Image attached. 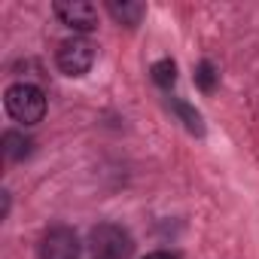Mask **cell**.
<instances>
[{
	"mask_svg": "<svg viewBox=\"0 0 259 259\" xmlns=\"http://www.w3.org/2000/svg\"><path fill=\"white\" fill-rule=\"evenodd\" d=\"M150 73H153L156 85H162V89H171V85L177 82V64H174L171 58H162V61H156Z\"/></svg>",
	"mask_w": 259,
	"mask_h": 259,
	"instance_id": "obj_8",
	"label": "cell"
},
{
	"mask_svg": "<svg viewBox=\"0 0 259 259\" xmlns=\"http://www.w3.org/2000/svg\"><path fill=\"white\" fill-rule=\"evenodd\" d=\"M79 235L70 226H52L40 238V259H79Z\"/></svg>",
	"mask_w": 259,
	"mask_h": 259,
	"instance_id": "obj_4",
	"label": "cell"
},
{
	"mask_svg": "<svg viewBox=\"0 0 259 259\" xmlns=\"http://www.w3.org/2000/svg\"><path fill=\"white\" fill-rule=\"evenodd\" d=\"M4 110L19 125H37L46 116V95L34 82H13L4 92Z\"/></svg>",
	"mask_w": 259,
	"mask_h": 259,
	"instance_id": "obj_1",
	"label": "cell"
},
{
	"mask_svg": "<svg viewBox=\"0 0 259 259\" xmlns=\"http://www.w3.org/2000/svg\"><path fill=\"white\" fill-rule=\"evenodd\" d=\"M144 259H180L177 253H168V250H156V253H147Z\"/></svg>",
	"mask_w": 259,
	"mask_h": 259,
	"instance_id": "obj_11",
	"label": "cell"
},
{
	"mask_svg": "<svg viewBox=\"0 0 259 259\" xmlns=\"http://www.w3.org/2000/svg\"><path fill=\"white\" fill-rule=\"evenodd\" d=\"M52 13L64 28H70L76 34H89L98 28V10L92 4H85V0H58Z\"/></svg>",
	"mask_w": 259,
	"mask_h": 259,
	"instance_id": "obj_5",
	"label": "cell"
},
{
	"mask_svg": "<svg viewBox=\"0 0 259 259\" xmlns=\"http://www.w3.org/2000/svg\"><path fill=\"white\" fill-rule=\"evenodd\" d=\"M55 64L64 76H82L92 70L95 64V46L85 40V37H70L58 46L55 52Z\"/></svg>",
	"mask_w": 259,
	"mask_h": 259,
	"instance_id": "obj_3",
	"label": "cell"
},
{
	"mask_svg": "<svg viewBox=\"0 0 259 259\" xmlns=\"http://www.w3.org/2000/svg\"><path fill=\"white\" fill-rule=\"evenodd\" d=\"M107 13L119 22V25H125V28H135L141 19H144V13H147V7L144 4H135V0H110L107 4Z\"/></svg>",
	"mask_w": 259,
	"mask_h": 259,
	"instance_id": "obj_6",
	"label": "cell"
},
{
	"mask_svg": "<svg viewBox=\"0 0 259 259\" xmlns=\"http://www.w3.org/2000/svg\"><path fill=\"white\" fill-rule=\"evenodd\" d=\"M195 82H198L204 92H213V85H217V73H213V64H210V61H201V64H198Z\"/></svg>",
	"mask_w": 259,
	"mask_h": 259,
	"instance_id": "obj_10",
	"label": "cell"
},
{
	"mask_svg": "<svg viewBox=\"0 0 259 259\" xmlns=\"http://www.w3.org/2000/svg\"><path fill=\"white\" fill-rule=\"evenodd\" d=\"M89 250L95 259H128L135 250V238L125 226L101 223L89 232Z\"/></svg>",
	"mask_w": 259,
	"mask_h": 259,
	"instance_id": "obj_2",
	"label": "cell"
},
{
	"mask_svg": "<svg viewBox=\"0 0 259 259\" xmlns=\"http://www.w3.org/2000/svg\"><path fill=\"white\" fill-rule=\"evenodd\" d=\"M31 153H34V141L31 138H25L22 132H7L4 135V156L10 162H25Z\"/></svg>",
	"mask_w": 259,
	"mask_h": 259,
	"instance_id": "obj_7",
	"label": "cell"
},
{
	"mask_svg": "<svg viewBox=\"0 0 259 259\" xmlns=\"http://www.w3.org/2000/svg\"><path fill=\"white\" fill-rule=\"evenodd\" d=\"M174 110L183 116V122L189 125V132H198V135L204 132V128H201V116H198V113H195L189 104H183V101H174Z\"/></svg>",
	"mask_w": 259,
	"mask_h": 259,
	"instance_id": "obj_9",
	"label": "cell"
}]
</instances>
